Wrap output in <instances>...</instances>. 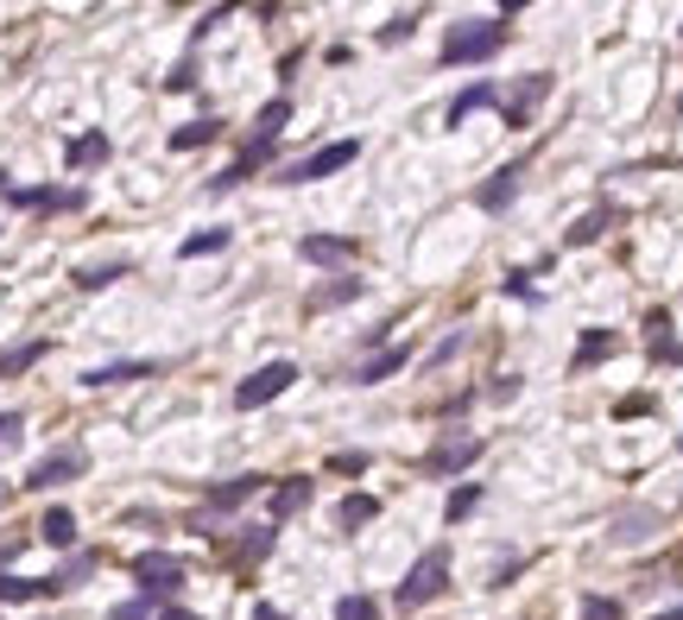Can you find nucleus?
<instances>
[{
    "label": "nucleus",
    "instance_id": "obj_12",
    "mask_svg": "<svg viewBox=\"0 0 683 620\" xmlns=\"http://www.w3.org/2000/svg\"><path fill=\"white\" fill-rule=\"evenodd\" d=\"M519 178H526V165H500V171H494V178L475 190V203H481V209H506L513 197H519Z\"/></svg>",
    "mask_w": 683,
    "mask_h": 620
},
{
    "label": "nucleus",
    "instance_id": "obj_44",
    "mask_svg": "<svg viewBox=\"0 0 683 620\" xmlns=\"http://www.w3.org/2000/svg\"><path fill=\"white\" fill-rule=\"evenodd\" d=\"M253 620H285V615H278L273 601H260V608H253Z\"/></svg>",
    "mask_w": 683,
    "mask_h": 620
},
{
    "label": "nucleus",
    "instance_id": "obj_10",
    "mask_svg": "<svg viewBox=\"0 0 683 620\" xmlns=\"http://www.w3.org/2000/svg\"><path fill=\"white\" fill-rule=\"evenodd\" d=\"M658 532H664V513H658V507H627V513L614 519V532H607V539L627 551V544H646V539H658Z\"/></svg>",
    "mask_w": 683,
    "mask_h": 620
},
{
    "label": "nucleus",
    "instance_id": "obj_35",
    "mask_svg": "<svg viewBox=\"0 0 683 620\" xmlns=\"http://www.w3.org/2000/svg\"><path fill=\"white\" fill-rule=\"evenodd\" d=\"M582 620H620V601L614 595H582Z\"/></svg>",
    "mask_w": 683,
    "mask_h": 620
},
{
    "label": "nucleus",
    "instance_id": "obj_13",
    "mask_svg": "<svg viewBox=\"0 0 683 620\" xmlns=\"http://www.w3.org/2000/svg\"><path fill=\"white\" fill-rule=\"evenodd\" d=\"M298 254L310 266H342V259H354V241H342V234H304Z\"/></svg>",
    "mask_w": 683,
    "mask_h": 620
},
{
    "label": "nucleus",
    "instance_id": "obj_42",
    "mask_svg": "<svg viewBox=\"0 0 683 620\" xmlns=\"http://www.w3.org/2000/svg\"><path fill=\"white\" fill-rule=\"evenodd\" d=\"M190 82H197V64H190V57H184V64H177L172 77H165V89H190Z\"/></svg>",
    "mask_w": 683,
    "mask_h": 620
},
{
    "label": "nucleus",
    "instance_id": "obj_14",
    "mask_svg": "<svg viewBox=\"0 0 683 620\" xmlns=\"http://www.w3.org/2000/svg\"><path fill=\"white\" fill-rule=\"evenodd\" d=\"M146 374H158V362H108V367H89L82 374V387H126V380H146Z\"/></svg>",
    "mask_w": 683,
    "mask_h": 620
},
{
    "label": "nucleus",
    "instance_id": "obj_26",
    "mask_svg": "<svg viewBox=\"0 0 683 620\" xmlns=\"http://www.w3.org/2000/svg\"><path fill=\"white\" fill-rule=\"evenodd\" d=\"M354 298H361V279H349V273H342V279H329V285H317V291H310V310H335V305H354Z\"/></svg>",
    "mask_w": 683,
    "mask_h": 620
},
{
    "label": "nucleus",
    "instance_id": "obj_36",
    "mask_svg": "<svg viewBox=\"0 0 683 620\" xmlns=\"http://www.w3.org/2000/svg\"><path fill=\"white\" fill-rule=\"evenodd\" d=\"M329 475H367V450H342V456H329Z\"/></svg>",
    "mask_w": 683,
    "mask_h": 620
},
{
    "label": "nucleus",
    "instance_id": "obj_47",
    "mask_svg": "<svg viewBox=\"0 0 683 620\" xmlns=\"http://www.w3.org/2000/svg\"><path fill=\"white\" fill-rule=\"evenodd\" d=\"M0 190H7V171H0Z\"/></svg>",
    "mask_w": 683,
    "mask_h": 620
},
{
    "label": "nucleus",
    "instance_id": "obj_27",
    "mask_svg": "<svg viewBox=\"0 0 683 620\" xmlns=\"http://www.w3.org/2000/svg\"><path fill=\"white\" fill-rule=\"evenodd\" d=\"M646 348H652V362H678V342H671V317L664 310L646 317Z\"/></svg>",
    "mask_w": 683,
    "mask_h": 620
},
{
    "label": "nucleus",
    "instance_id": "obj_33",
    "mask_svg": "<svg viewBox=\"0 0 683 620\" xmlns=\"http://www.w3.org/2000/svg\"><path fill=\"white\" fill-rule=\"evenodd\" d=\"M411 32H418V13H393V20H386V26L374 32V45H379V52H386V45H405Z\"/></svg>",
    "mask_w": 683,
    "mask_h": 620
},
{
    "label": "nucleus",
    "instance_id": "obj_11",
    "mask_svg": "<svg viewBox=\"0 0 683 620\" xmlns=\"http://www.w3.org/2000/svg\"><path fill=\"white\" fill-rule=\"evenodd\" d=\"M273 539H278L273 525H247L241 539L228 544V564H234V569H253L260 557H266V551H273Z\"/></svg>",
    "mask_w": 683,
    "mask_h": 620
},
{
    "label": "nucleus",
    "instance_id": "obj_25",
    "mask_svg": "<svg viewBox=\"0 0 683 620\" xmlns=\"http://www.w3.org/2000/svg\"><path fill=\"white\" fill-rule=\"evenodd\" d=\"M45 595H51L45 576H13V569L0 576V601H13V608H20V601H45Z\"/></svg>",
    "mask_w": 683,
    "mask_h": 620
},
{
    "label": "nucleus",
    "instance_id": "obj_45",
    "mask_svg": "<svg viewBox=\"0 0 683 620\" xmlns=\"http://www.w3.org/2000/svg\"><path fill=\"white\" fill-rule=\"evenodd\" d=\"M158 620H202V615H190V608H165Z\"/></svg>",
    "mask_w": 683,
    "mask_h": 620
},
{
    "label": "nucleus",
    "instance_id": "obj_39",
    "mask_svg": "<svg viewBox=\"0 0 683 620\" xmlns=\"http://www.w3.org/2000/svg\"><path fill=\"white\" fill-rule=\"evenodd\" d=\"M20 431H25L20 412H0V450H13V443H20Z\"/></svg>",
    "mask_w": 683,
    "mask_h": 620
},
{
    "label": "nucleus",
    "instance_id": "obj_37",
    "mask_svg": "<svg viewBox=\"0 0 683 620\" xmlns=\"http://www.w3.org/2000/svg\"><path fill=\"white\" fill-rule=\"evenodd\" d=\"M462 348H469V330H455L450 342H443V348H430V367H443V362H455V355H462Z\"/></svg>",
    "mask_w": 683,
    "mask_h": 620
},
{
    "label": "nucleus",
    "instance_id": "obj_40",
    "mask_svg": "<svg viewBox=\"0 0 683 620\" xmlns=\"http://www.w3.org/2000/svg\"><path fill=\"white\" fill-rule=\"evenodd\" d=\"M487 399H494V406H513V399H519V374H500V380H494V392H487Z\"/></svg>",
    "mask_w": 683,
    "mask_h": 620
},
{
    "label": "nucleus",
    "instance_id": "obj_7",
    "mask_svg": "<svg viewBox=\"0 0 683 620\" xmlns=\"http://www.w3.org/2000/svg\"><path fill=\"white\" fill-rule=\"evenodd\" d=\"M184 576H190V569H184V557H172V551H140V557H133V583L146 595H177Z\"/></svg>",
    "mask_w": 683,
    "mask_h": 620
},
{
    "label": "nucleus",
    "instance_id": "obj_21",
    "mask_svg": "<svg viewBox=\"0 0 683 620\" xmlns=\"http://www.w3.org/2000/svg\"><path fill=\"white\" fill-rule=\"evenodd\" d=\"M607 222H614V209H588V215H576V222H570V229H563V247H588V241H602L607 234Z\"/></svg>",
    "mask_w": 683,
    "mask_h": 620
},
{
    "label": "nucleus",
    "instance_id": "obj_34",
    "mask_svg": "<svg viewBox=\"0 0 683 620\" xmlns=\"http://www.w3.org/2000/svg\"><path fill=\"white\" fill-rule=\"evenodd\" d=\"M379 608H374V595H342L335 601V620H374Z\"/></svg>",
    "mask_w": 683,
    "mask_h": 620
},
{
    "label": "nucleus",
    "instance_id": "obj_3",
    "mask_svg": "<svg viewBox=\"0 0 683 620\" xmlns=\"http://www.w3.org/2000/svg\"><path fill=\"white\" fill-rule=\"evenodd\" d=\"M354 158H361V140H335V146H317V153L298 158V165H278L273 184H317V178H335V171H349Z\"/></svg>",
    "mask_w": 683,
    "mask_h": 620
},
{
    "label": "nucleus",
    "instance_id": "obj_17",
    "mask_svg": "<svg viewBox=\"0 0 683 620\" xmlns=\"http://www.w3.org/2000/svg\"><path fill=\"white\" fill-rule=\"evenodd\" d=\"M405 362H411V348H379L374 362H361V367H354V387H379V380H393V374H399Z\"/></svg>",
    "mask_w": 683,
    "mask_h": 620
},
{
    "label": "nucleus",
    "instance_id": "obj_30",
    "mask_svg": "<svg viewBox=\"0 0 683 620\" xmlns=\"http://www.w3.org/2000/svg\"><path fill=\"white\" fill-rule=\"evenodd\" d=\"M126 279V259H101V266H76V285L82 291H101V285Z\"/></svg>",
    "mask_w": 683,
    "mask_h": 620
},
{
    "label": "nucleus",
    "instance_id": "obj_9",
    "mask_svg": "<svg viewBox=\"0 0 683 620\" xmlns=\"http://www.w3.org/2000/svg\"><path fill=\"white\" fill-rule=\"evenodd\" d=\"M266 488V475H234V481H216V488L202 494V519L216 513H234V507H247L253 494Z\"/></svg>",
    "mask_w": 683,
    "mask_h": 620
},
{
    "label": "nucleus",
    "instance_id": "obj_46",
    "mask_svg": "<svg viewBox=\"0 0 683 620\" xmlns=\"http://www.w3.org/2000/svg\"><path fill=\"white\" fill-rule=\"evenodd\" d=\"M652 620H683V601H678V608H664V615H652Z\"/></svg>",
    "mask_w": 683,
    "mask_h": 620
},
{
    "label": "nucleus",
    "instance_id": "obj_28",
    "mask_svg": "<svg viewBox=\"0 0 683 620\" xmlns=\"http://www.w3.org/2000/svg\"><path fill=\"white\" fill-rule=\"evenodd\" d=\"M51 355V342H20V348H7L0 355V380H13V374H25V367H38Z\"/></svg>",
    "mask_w": 683,
    "mask_h": 620
},
{
    "label": "nucleus",
    "instance_id": "obj_5",
    "mask_svg": "<svg viewBox=\"0 0 683 620\" xmlns=\"http://www.w3.org/2000/svg\"><path fill=\"white\" fill-rule=\"evenodd\" d=\"M291 380H298V362H266V367H253L247 380L234 387V412H260V406H273L278 392H291Z\"/></svg>",
    "mask_w": 683,
    "mask_h": 620
},
{
    "label": "nucleus",
    "instance_id": "obj_18",
    "mask_svg": "<svg viewBox=\"0 0 683 620\" xmlns=\"http://www.w3.org/2000/svg\"><path fill=\"white\" fill-rule=\"evenodd\" d=\"M209 140H222V121L216 114H202V121H184V128H172V153H197V146H209Z\"/></svg>",
    "mask_w": 683,
    "mask_h": 620
},
{
    "label": "nucleus",
    "instance_id": "obj_32",
    "mask_svg": "<svg viewBox=\"0 0 683 620\" xmlns=\"http://www.w3.org/2000/svg\"><path fill=\"white\" fill-rule=\"evenodd\" d=\"M481 494H487L481 481H462V488L450 494V507H443V519H450V525H462V519H469V513L481 507Z\"/></svg>",
    "mask_w": 683,
    "mask_h": 620
},
{
    "label": "nucleus",
    "instance_id": "obj_38",
    "mask_svg": "<svg viewBox=\"0 0 683 620\" xmlns=\"http://www.w3.org/2000/svg\"><path fill=\"white\" fill-rule=\"evenodd\" d=\"M114 620H152V595H133V601H121V608H114Z\"/></svg>",
    "mask_w": 683,
    "mask_h": 620
},
{
    "label": "nucleus",
    "instance_id": "obj_8",
    "mask_svg": "<svg viewBox=\"0 0 683 620\" xmlns=\"http://www.w3.org/2000/svg\"><path fill=\"white\" fill-rule=\"evenodd\" d=\"M544 96H551V77H544V70H538V77H519V82H513V89L500 96V108H506V128H526L531 114L544 108Z\"/></svg>",
    "mask_w": 683,
    "mask_h": 620
},
{
    "label": "nucleus",
    "instance_id": "obj_31",
    "mask_svg": "<svg viewBox=\"0 0 683 620\" xmlns=\"http://www.w3.org/2000/svg\"><path fill=\"white\" fill-rule=\"evenodd\" d=\"M228 241H234V229H202V234H190L177 254H184V259H202V254H222Z\"/></svg>",
    "mask_w": 683,
    "mask_h": 620
},
{
    "label": "nucleus",
    "instance_id": "obj_23",
    "mask_svg": "<svg viewBox=\"0 0 683 620\" xmlns=\"http://www.w3.org/2000/svg\"><path fill=\"white\" fill-rule=\"evenodd\" d=\"M374 519H379L374 494H349V500L335 507V525H342V532H361V525H374Z\"/></svg>",
    "mask_w": 683,
    "mask_h": 620
},
{
    "label": "nucleus",
    "instance_id": "obj_4",
    "mask_svg": "<svg viewBox=\"0 0 683 620\" xmlns=\"http://www.w3.org/2000/svg\"><path fill=\"white\" fill-rule=\"evenodd\" d=\"M481 450H487V438H475V431H450V438L430 443L425 475H430V481H450V475H462V468L481 463Z\"/></svg>",
    "mask_w": 683,
    "mask_h": 620
},
{
    "label": "nucleus",
    "instance_id": "obj_19",
    "mask_svg": "<svg viewBox=\"0 0 683 620\" xmlns=\"http://www.w3.org/2000/svg\"><path fill=\"white\" fill-rule=\"evenodd\" d=\"M285 128H291V96H273V102L253 114V140H266V146H273Z\"/></svg>",
    "mask_w": 683,
    "mask_h": 620
},
{
    "label": "nucleus",
    "instance_id": "obj_50",
    "mask_svg": "<svg viewBox=\"0 0 683 620\" xmlns=\"http://www.w3.org/2000/svg\"><path fill=\"white\" fill-rule=\"evenodd\" d=\"M678 450H683V438H678Z\"/></svg>",
    "mask_w": 683,
    "mask_h": 620
},
{
    "label": "nucleus",
    "instance_id": "obj_1",
    "mask_svg": "<svg viewBox=\"0 0 683 620\" xmlns=\"http://www.w3.org/2000/svg\"><path fill=\"white\" fill-rule=\"evenodd\" d=\"M500 45H506V20H462V26H450V38L437 45V64H443V70L487 64Z\"/></svg>",
    "mask_w": 683,
    "mask_h": 620
},
{
    "label": "nucleus",
    "instance_id": "obj_6",
    "mask_svg": "<svg viewBox=\"0 0 683 620\" xmlns=\"http://www.w3.org/2000/svg\"><path fill=\"white\" fill-rule=\"evenodd\" d=\"M82 475H89V450L82 443H57L51 456H38L25 468V488H64V481H82Z\"/></svg>",
    "mask_w": 683,
    "mask_h": 620
},
{
    "label": "nucleus",
    "instance_id": "obj_16",
    "mask_svg": "<svg viewBox=\"0 0 683 620\" xmlns=\"http://www.w3.org/2000/svg\"><path fill=\"white\" fill-rule=\"evenodd\" d=\"M475 108H500V89H494V82H469V89H462V96L450 102V114H443V128H462V121H469Z\"/></svg>",
    "mask_w": 683,
    "mask_h": 620
},
{
    "label": "nucleus",
    "instance_id": "obj_41",
    "mask_svg": "<svg viewBox=\"0 0 683 620\" xmlns=\"http://www.w3.org/2000/svg\"><path fill=\"white\" fill-rule=\"evenodd\" d=\"M222 20H228V7H209V13H202L197 26H190V38H209V32L222 26Z\"/></svg>",
    "mask_w": 683,
    "mask_h": 620
},
{
    "label": "nucleus",
    "instance_id": "obj_43",
    "mask_svg": "<svg viewBox=\"0 0 683 620\" xmlns=\"http://www.w3.org/2000/svg\"><path fill=\"white\" fill-rule=\"evenodd\" d=\"M614 412H620V418H639V412H652V399H646V392H632V399H620Z\"/></svg>",
    "mask_w": 683,
    "mask_h": 620
},
{
    "label": "nucleus",
    "instance_id": "obj_15",
    "mask_svg": "<svg viewBox=\"0 0 683 620\" xmlns=\"http://www.w3.org/2000/svg\"><path fill=\"white\" fill-rule=\"evenodd\" d=\"M614 355H620V336H614V330H588V336L576 342V355H570V367H602V362H614Z\"/></svg>",
    "mask_w": 683,
    "mask_h": 620
},
{
    "label": "nucleus",
    "instance_id": "obj_29",
    "mask_svg": "<svg viewBox=\"0 0 683 620\" xmlns=\"http://www.w3.org/2000/svg\"><path fill=\"white\" fill-rule=\"evenodd\" d=\"M82 576H96V551H76L70 564L57 569V576H45V583H51V595H64V589H76Z\"/></svg>",
    "mask_w": 683,
    "mask_h": 620
},
{
    "label": "nucleus",
    "instance_id": "obj_49",
    "mask_svg": "<svg viewBox=\"0 0 683 620\" xmlns=\"http://www.w3.org/2000/svg\"><path fill=\"white\" fill-rule=\"evenodd\" d=\"M678 362H683V348H678Z\"/></svg>",
    "mask_w": 683,
    "mask_h": 620
},
{
    "label": "nucleus",
    "instance_id": "obj_20",
    "mask_svg": "<svg viewBox=\"0 0 683 620\" xmlns=\"http://www.w3.org/2000/svg\"><path fill=\"white\" fill-rule=\"evenodd\" d=\"M101 158H108V133H76L70 146H64V165H70V171H89Z\"/></svg>",
    "mask_w": 683,
    "mask_h": 620
},
{
    "label": "nucleus",
    "instance_id": "obj_2",
    "mask_svg": "<svg viewBox=\"0 0 683 620\" xmlns=\"http://www.w3.org/2000/svg\"><path fill=\"white\" fill-rule=\"evenodd\" d=\"M443 583H450V544H430L425 557L405 569V583L393 589V601L411 615V608H425L430 595H443Z\"/></svg>",
    "mask_w": 683,
    "mask_h": 620
},
{
    "label": "nucleus",
    "instance_id": "obj_24",
    "mask_svg": "<svg viewBox=\"0 0 683 620\" xmlns=\"http://www.w3.org/2000/svg\"><path fill=\"white\" fill-rule=\"evenodd\" d=\"M38 539L57 544V551H70V544H76V513H70V507H51V513L38 519Z\"/></svg>",
    "mask_w": 683,
    "mask_h": 620
},
{
    "label": "nucleus",
    "instance_id": "obj_22",
    "mask_svg": "<svg viewBox=\"0 0 683 620\" xmlns=\"http://www.w3.org/2000/svg\"><path fill=\"white\" fill-rule=\"evenodd\" d=\"M304 507H310V481H304V475H285L273 488V519H291V513H304Z\"/></svg>",
    "mask_w": 683,
    "mask_h": 620
},
{
    "label": "nucleus",
    "instance_id": "obj_48",
    "mask_svg": "<svg viewBox=\"0 0 683 620\" xmlns=\"http://www.w3.org/2000/svg\"><path fill=\"white\" fill-rule=\"evenodd\" d=\"M0 507H7V488H0Z\"/></svg>",
    "mask_w": 683,
    "mask_h": 620
}]
</instances>
